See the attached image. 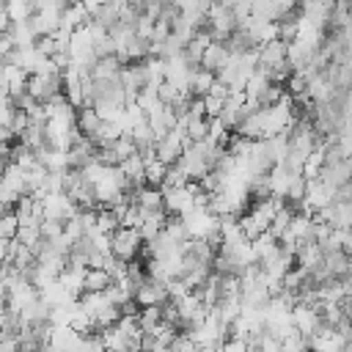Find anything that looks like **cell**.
Here are the masks:
<instances>
[{
    "instance_id": "1",
    "label": "cell",
    "mask_w": 352,
    "mask_h": 352,
    "mask_svg": "<svg viewBox=\"0 0 352 352\" xmlns=\"http://www.w3.org/2000/svg\"><path fill=\"white\" fill-rule=\"evenodd\" d=\"M80 305H82V311L91 316L96 333L113 327V324L124 316V311L107 297V292H85V294L80 297Z\"/></svg>"
},
{
    "instance_id": "2",
    "label": "cell",
    "mask_w": 352,
    "mask_h": 352,
    "mask_svg": "<svg viewBox=\"0 0 352 352\" xmlns=\"http://www.w3.org/2000/svg\"><path fill=\"white\" fill-rule=\"evenodd\" d=\"M143 248H146V239H143V234H140L138 228L121 226V228L110 236V253H113L118 261H126V264L138 261V256L143 253Z\"/></svg>"
},
{
    "instance_id": "3",
    "label": "cell",
    "mask_w": 352,
    "mask_h": 352,
    "mask_svg": "<svg viewBox=\"0 0 352 352\" xmlns=\"http://www.w3.org/2000/svg\"><path fill=\"white\" fill-rule=\"evenodd\" d=\"M38 204H41V214L44 220H52V223H69L80 214V206L69 198V192H47V195H38Z\"/></svg>"
},
{
    "instance_id": "4",
    "label": "cell",
    "mask_w": 352,
    "mask_h": 352,
    "mask_svg": "<svg viewBox=\"0 0 352 352\" xmlns=\"http://www.w3.org/2000/svg\"><path fill=\"white\" fill-rule=\"evenodd\" d=\"M85 336L77 333L72 324H50L44 352H80Z\"/></svg>"
},
{
    "instance_id": "5",
    "label": "cell",
    "mask_w": 352,
    "mask_h": 352,
    "mask_svg": "<svg viewBox=\"0 0 352 352\" xmlns=\"http://www.w3.org/2000/svg\"><path fill=\"white\" fill-rule=\"evenodd\" d=\"M187 146H190V138H187L184 126L179 124L176 129H170L165 138H160V140H157L154 154H157L165 165H176V162L182 160V154H184V148H187Z\"/></svg>"
},
{
    "instance_id": "6",
    "label": "cell",
    "mask_w": 352,
    "mask_h": 352,
    "mask_svg": "<svg viewBox=\"0 0 352 352\" xmlns=\"http://www.w3.org/2000/svg\"><path fill=\"white\" fill-rule=\"evenodd\" d=\"M135 302L138 308H162L170 302V289L165 280H157V278H146L138 289H135Z\"/></svg>"
},
{
    "instance_id": "7",
    "label": "cell",
    "mask_w": 352,
    "mask_h": 352,
    "mask_svg": "<svg viewBox=\"0 0 352 352\" xmlns=\"http://www.w3.org/2000/svg\"><path fill=\"white\" fill-rule=\"evenodd\" d=\"M292 316H294V330L302 333L305 338H311L314 333L322 330L324 319H322V308L316 302H305V300H297L294 308H292Z\"/></svg>"
},
{
    "instance_id": "8",
    "label": "cell",
    "mask_w": 352,
    "mask_h": 352,
    "mask_svg": "<svg viewBox=\"0 0 352 352\" xmlns=\"http://www.w3.org/2000/svg\"><path fill=\"white\" fill-rule=\"evenodd\" d=\"M349 341H352V333L322 324V330L308 338V346H311V352H344Z\"/></svg>"
},
{
    "instance_id": "9",
    "label": "cell",
    "mask_w": 352,
    "mask_h": 352,
    "mask_svg": "<svg viewBox=\"0 0 352 352\" xmlns=\"http://www.w3.org/2000/svg\"><path fill=\"white\" fill-rule=\"evenodd\" d=\"M239 30L250 38L253 47H264V44L280 38V25L278 22H270V19H258V16H248L239 25Z\"/></svg>"
},
{
    "instance_id": "10",
    "label": "cell",
    "mask_w": 352,
    "mask_h": 352,
    "mask_svg": "<svg viewBox=\"0 0 352 352\" xmlns=\"http://www.w3.org/2000/svg\"><path fill=\"white\" fill-rule=\"evenodd\" d=\"M118 168L124 170V176H126V182H129L132 190H138V187L146 184V154L138 151V154H132L129 160H124Z\"/></svg>"
},
{
    "instance_id": "11",
    "label": "cell",
    "mask_w": 352,
    "mask_h": 352,
    "mask_svg": "<svg viewBox=\"0 0 352 352\" xmlns=\"http://www.w3.org/2000/svg\"><path fill=\"white\" fill-rule=\"evenodd\" d=\"M132 201L146 209V212H157V209H165V198H162V190L160 187H151V184H143L138 190H132Z\"/></svg>"
},
{
    "instance_id": "12",
    "label": "cell",
    "mask_w": 352,
    "mask_h": 352,
    "mask_svg": "<svg viewBox=\"0 0 352 352\" xmlns=\"http://www.w3.org/2000/svg\"><path fill=\"white\" fill-rule=\"evenodd\" d=\"M228 58H231V50L226 47V41H212V44L206 47L204 58H201V66L217 74V72H220V69L228 63Z\"/></svg>"
},
{
    "instance_id": "13",
    "label": "cell",
    "mask_w": 352,
    "mask_h": 352,
    "mask_svg": "<svg viewBox=\"0 0 352 352\" xmlns=\"http://www.w3.org/2000/svg\"><path fill=\"white\" fill-rule=\"evenodd\" d=\"M239 226H242V231H245V236H248L250 242L270 231V223H267L264 217H258L253 209H248V212H242V214H239Z\"/></svg>"
},
{
    "instance_id": "14",
    "label": "cell",
    "mask_w": 352,
    "mask_h": 352,
    "mask_svg": "<svg viewBox=\"0 0 352 352\" xmlns=\"http://www.w3.org/2000/svg\"><path fill=\"white\" fill-rule=\"evenodd\" d=\"M82 286H85V292H107L113 286V278L104 267H88Z\"/></svg>"
},
{
    "instance_id": "15",
    "label": "cell",
    "mask_w": 352,
    "mask_h": 352,
    "mask_svg": "<svg viewBox=\"0 0 352 352\" xmlns=\"http://www.w3.org/2000/svg\"><path fill=\"white\" fill-rule=\"evenodd\" d=\"M214 82H217V74L209 72V69H204V66H198L195 74H192V82H190V94L192 96H206Z\"/></svg>"
},
{
    "instance_id": "16",
    "label": "cell",
    "mask_w": 352,
    "mask_h": 352,
    "mask_svg": "<svg viewBox=\"0 0 352 352\" xmlns=\"http://www.w3.org/2000/svg\"><path fill=\"white\" fill-rule=\"evenodd\" d=\"M102 121H104V118H102L94 107H82V110H77V126H80V132H82L85 138H94V135L99 132Z\"/></svg>"
},
{
    "instance_id": "17",
    "label": "cell",
    "mask_w": 352,
    "mask_h": 352,
    "mask_svg": "<svg viewBox=\"0 0 352 352\" xmlns=\"http://www.w3.org/2000/svg\"><path fill=\"white\" fill-rule=\"evenodd\" d=\"M19 228H22L19 214H16L14 209H6V212H3V220H0V236H3V239H16V236H19Z\"/></svg>"
},
{
    "instance_id": "18",
    "label": "cell",
    "mask_w": 352,
    "mask_h": 352,
    "mask_svg": "<svg viewBox=\"0 0 352 352\" xmlns=\"http://www.w3.org/2000/svg\"><path fill=\"white\" fill-rule=\"evenodd\" d=\"M138 322H140L143 333H151L162 322V308H140L138 311Z\"/></svg>"
},
{
    "instance_id": "19",
    "label": "cell",
    "mask_w": 352,
    "mask_h": 352,
    "mask_svg": "<svg viewBox=\"0 0 352 352\" xmlns=\"http://www.w3.org/2000/svg\"><path fill=\"white\" fill-rule=\"evenodd\" d=\"M280 344H283V352H311L308 338L302 333H297V330H292L286 338H280Z\"/></svg>"
},
{
    "instance_id": "20",
    "label": "cell",
    "mask_w": 352,
    "mask_h": 352,
    "mask_svg": "<svg viewBox=\"0 0 352 352\" xmlns=\"http://www.w3.org/2000/svg\"><path fill=\"white\" fill-rule=\"evenodd\" d=\"M253 352H283V344H280V338H275L272 333H261L256 341H253Z\"/></svg>"
},
{
    "instance_id": "21",
    "label": "cell",
    "mask_w": 352,
    "mask_h": 352,
    "mask_svg": "<svg viewBox=\"0 0 352 352\" xmlns=\"http://www.w3.org/2000/svg\"><path fill=\"white\" fill-rule=\"evenodd\" d=\"M201 99H204V113H206V118H220V116H223V107H226V99H223V96L206 94V96H201Z\"/></svg>"
}]
</instances>
